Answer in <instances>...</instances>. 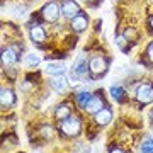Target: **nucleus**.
<instances>
[{"label":"nucleus","instance_id":"nucleus-15","mask_svg":"<svg viewBox=\"0 0 153 153\" xmlns=\"http://www.w3.org/2000/svg\"><path fill=\"white\" fill-rule=\"evenodd\" d=\"M70 114H71V109L68 102H63V104H60L55 109V117L58 121H65L66 117H70Z\"/></svg>","mask_w":153,"mask_h":153},{"label":"nucleus","instance_id":"nucleus-16","mask_svg":"<svg viewBox=\"0 0 153 153\" xmlns=\"http://www.w3.org/2000/svg\"><path fill=\"white\" fill-rule=\"evenodd\" d=\"M109 94L111 97L114 99V100H123V97H124V88L121 87V85H112V87L109 88Z\"/></svg>","mask_w":153,"mask_h":153},{"label":"nucleus","instance_id":"nucleus-22","mask_svg":"<svg viewBox=\"0 0 153 153\" xmlns=\"http://www.w3.org/2000/svg\"><path fill=\"white\" fill-rule=\"evenodd\" d=\"M145 55H146L148 61H150V63H153V41L146 46V51H145Z\"/></svg>","mask_w":153,"mask_h":153},{"label":"nucleus","instance_id":"nucleus-9","mask_svg":"<svg viewBox=\"0 0 153 153\" xmlns=\"http://www.w3.org/2000/svg\"><path fill=\"white\" fill-rule=\"evenodd\" d=\"M71 71H73V73H76L80 78H85V76H87V73H88V61L85 60V56H83V55H80L75 60Z\"/></svg>","mask_w":153,"mask_h":153},{"label":"nucleus","instance_id":"nucleus-2","mask_svg":"<svg viewBox=\"0 0 153 153\" xmlns=\"http://www.w3.org/2000/svg\"><path fill=\"white\" fill-rule=\"evenodd\" d=\"M60 14H61V7L58 4V0H49L41 9V19L44 22H48V24H55L58 21Z\"/></svg>","mask_w":153,"mask_h":153},{"label":"nucleus","instance_id":"nucleus-1","mask_svg":"<svg viewBox=\"0 0 153 153\" xmlns=\"http://www.w3.org/2000/svg\"><path fill=\"white\" fill-rule=\"evenodd\" d=\"M80 131H82V121H80V117L70 116V117H66L65 121H61L60 133L65 138H75V136L80 134Z\"/></svg>","mask_w":153,"mask_h":153},{"label":"nucleus","instance_id":"nucleus-24","mask_svg":"<svg viewBox=\"0 0 153 153\" xmlns=\"http://www.w3.org/2000/svg\"><path fill=\"white\" fill-rule=\"evenodd\" d=\"M109 153H124V150H121L119 146H112L109 150Z\"/></svg>","mask_w":153,"mask_h":153},{"label":"nucleus","instance_id":"nucleus-20","mask_svg":"<svg viewBox=\"0 0 153 153\" xmlns=\"http://www.w3.org/2000/svg\"><path fill=\"white\" fill-rule=\"evenodd\" d=\"M141 153H153V140L152 138H146L141 143Z\"/></svg>","mask_w":153,"mask_h":153},{"label":"nucleus","instance_id":"nucleus-23","mask_svg":"<svg viewBox=\"0 0 153 153\" xmlns=\"http://www.w3.org/2000/svg\"><path fill=\"white\" fill-rule=\"evenodd\" d=\"M41 134H43L44 138H51V136H53V128H51V126H43Z\"/></svg>","mask_w":153,"mask_h":153},{"label":"nucleus","instance_id":"nucleus-13","mask_svg":"<svg viewBox=\"0 0 153 153\" xmlns=\"http://www.w3.org/2000/svg\"><path fill=\"white\" fill-rule=\"evenodd\" d=\"M104 107V102H102V99L99 97V95H92V99L87 102V105L83 107V111L87 112V114H95L99 111Z\"/></svg>","mask_w":153,"mask_h":153},{"label":"nucleus","instance_id":"nucleus-27","mask_svg":"<svg viewBox=\"0 0 153 153\" xmlns=\"http://www.w3.org/2000/svg\"><path fill=\"white\" fill-rule=\"evenodd\" d=\"M85 2H87V4H92V2H95V0H85Z\"/></svg>","mask_w":153,"mask_h":153},{"label":"nucleus","instance_id":"nucleus-14","mask_svg":"<svg viewBox=\"0 0 153 153\" xmlns=\"http://www.w3.org/2000/svg\"><path fill=\"white\" fill-rule=\"evenodd\" d=\"M46 73L48 75H65L66 73V66L65 63H61V61H49L48 65H46Z\"/></svg>","mask_w":153,"mask_h":153},{"label":"nucleus","instance_id":"nucleus-26","mask_svg":"<svg viewBox=\"0 0 153 153\" xmlns=\"http://www.w3.org/2000/svg\"><path fill=\"white\" fill-rule=\"evenodd\" d=\"M150 117H152V121H153V109L150 111Z\"/></svg>","mask_w":153,"mask_h":153},{"label":"nucleus","instance_id":"nucleus-7","mask_svg":"<svg viewBox=\"0 0 153 153\" xmlns=\"http://www.w3.org/2000/svg\"><path fill=\"white\" fill-rule=\"evenodd\" d=\"M29 38H31L33 43L43 44V43H46V31H44L43 26H39V24H33V26L29 27Z\"/></svg>","mask_w":153,"mask_h":153},{"label":"nucleus","instance_id":"nucleus-6","mask_svg":"<svg viewBox=\"0 0 153 153\" xmlns=\"http://www.w3.org/2000/svg\"><path fill=\"white\" fill-rule=\"evenodd\" d=\"M80 5L76 4L75 0H63V4H61V14H63V17H66V19H73L75 16H78L80 14Z\"/></svg>","mask_w":153,"mask_h":153},{"label":"nucleus","instance_id":"nucleus-12","mask_svg":"<svg viewBox=\"0 0 153 153\" xmlns=\"http://www.w3.org/2000/svg\"><path fill=\"white\" fill-rule=\"evenodd\" d=\"M19 60L17 51L14 48H4L2 49V65L4 66H14Z\"/></svg>","mask_w":153,"mask_h":153},{"label":"nucleus","instance_id":"nucleus-18","mask_svg":"<svg viewBox=\"0 0 153 153\" xmlns=\"http://www.w3.org/2000/svg\"><path fill=\"white\" fill-rule=\"evenodd\" d=\"M90 99H92V94H90V92H78V94H76V102L82 105V107L87 105V102L90 100Z\"/></svg>","mask_w":153,"mask_h":153},{"label":"nucleus","instance_id":"nucleus-21","mask_svg":"<svg viewBox=\"0 0 153 153\" xmlns=\"http://www.w3.org/2000/svg\"><path fill=\"white\" fill-rule=\"evenodd\" d=\"M124 36H126L128 41H134V39H136V31H134L133 27H128L124 31Z\"/></svg>","mask_w":153,"mask_h":153},{"label":"nucleus","instance_id":"nucleus-5","mask_svg":"<svg viewBox=\"0 0 153 153\" xmlns=\"http://www.w3.org/2000/svg\"><path fill=\"white\" fill-rule=\"evenodd\" d=\"M70 27H71V31L76 33V34L83 33V31L88 27V17H87V14H85V12H80L78 16H75L73 19H70Z\"/></svg>","mask_w":153,"mask_h":153},{"label":"nucleus","instance_id":"nucleus-11","mask_svg":"<svg viewBox=\"0 0 153 153\" xmlns=\"http://www.w3.org/2000/svg\"><path fill=\"white\" fill-rule=\"evenodd\" d=\"M14 102H16V95H14V92H12L10 88L2 87V90H0V104H2V109H9V107H12Z\"/></svg>","mask_w":153,"mask_h":153},{"label":"nucleus","instance_id":"nucleus-3","mask_svg":"<svg viewBox=\"0 0 153 153\" xmlns=\"http://www.w3.org/2000/svg\"><path fill=\"white\" fill-rule=\"evenodd\" d=\"M134 97L141 105L152 104L153 102V85L150 82H143L136 87V92H134Z\"/></svg>","mask_w":153,"mask_h":153},{"label":"nucleus","instance_id":"nucleus-19","mask_svg":"<svg viewBox=\"0 0 153 153\" xmlns=\"http://www.w3.org/2000/svg\"><path fill=\"white\" fill-rule=\"evenodd\" d=\"M39 63H41V58H39L38 55H27V58H26V65L27 66H31V68H33V66H38Z\"/></svg>","mask_w":153,"mask_h":153},{"label":"nucleus","instance_id":"nucleus-8","mask_svg":"<svg viewBox=\"0 0 153 153\" xmlns=\"http://www.w3.org/2000/svg\"><path fill=\"white\" fill-rule=\"evenodd\" d=\"M111 121H112V111H111L109 107H105V105L99 111V112L94 114V123L97 126H107Z\"/></svg>","mask_w":153,"mask_h":153},{"label":"nucleus","instance_id":"nucleus-17","mask_svg":"<svg viewBox=\"0 0 153 153\" xmlns=\"http://www.w3.org/2000/svg\"><path fill=\"white\" fill-rule=\"evenodd\" d=\"M116 44H117L119 49H121V51H124V53L129 49V41L126 39L124 34H117V36H116Z\"/></svg>","mask_w":153,"mask_h":153},{"label":"nucleus","instance_id":"nucleus-10","mask_svg":"<svg viewBox=\"0 0 153 153\" xmlns=\"http://www.w3.org/2000/svg\"><path fill=\"white\" fill-rule=\"evenodd\" d=\"M49 85L51 88L58 94H63L68 88V80L65 78V75H53L49 78Z\"/></svg>","mask_w":153,"mask_h":153},{"label":"nucleus","instance_id":"nucleus-25","mask_svg":"<svg viewBox=\"0 0 153 153\" xmlns=\"http://www.w3.org/2000/svg\"><path fill=\"white\" fill-rule=\"evenodd\" d=\"M148 27L152 29V33H153V16L150 17V19H148Z\"/></svg>","mask_w":153,"mask_h":153},{"label":"nucleus","instance_id":"nucleus-4","mask_svg":"<svg viewBox=\"0 0 153 153\" xmlns=\"http://www.w3.org/2000/svg\"><path fill=\"white\" fill-rule=\"evenodd\" d=\"M107 70V60L104 56H94L88 61V71L92 73V76H100L104 75Z\"/></svg>","mask_w":153,"mask_h":153}]
</instances>
